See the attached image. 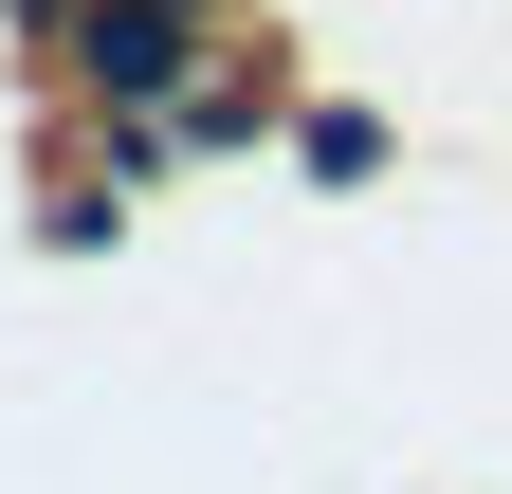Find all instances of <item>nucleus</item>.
<instances>
[{
	"label": "nucleus",
	"mask_w": 512,
	"mask_h": 494,
	"mask_svg": "<svg viewBox=\"0 0 512 494\" xmlns=\"http://www.w3.org/2000/svg\"><path fill=\"white\" fill-rule=\"evenodd\" d=\"M92 74H110V92H165V74H183V19H147V0H128V19L92 37Z\"/></svg>",
	"instance_id": "1"
}]
</instances>
